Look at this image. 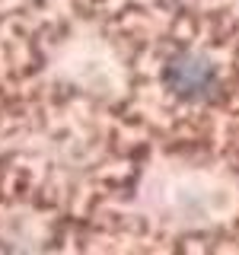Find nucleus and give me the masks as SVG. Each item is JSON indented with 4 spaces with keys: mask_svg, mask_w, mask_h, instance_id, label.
<instances>
[{
    "mask_svg": "<svg viewBox=\"0 0 239 255\" xmlns=\"http://www.w3.org/2000/svg\"><path fill=\"white\" fill-rule=\"evenodd\" d=\"M211 80H214L211 67L198 58H179L169 67V83H172V90L182 93V96H201L207 86H211Z\"/></svg>",
    "mask_w": 239,
    "mask_h": 255,
    "instance_id": "1",
    "label": "nucleus"
}]
</instances>
